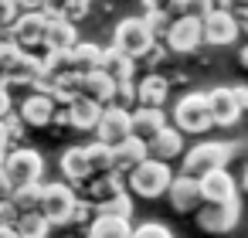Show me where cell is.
Masks as SVG:
<instances>
[{"label": "cell", "instance_id": "1", "mask_svg": "<svg viewBox=\"0 0 248 238\" xmlns=\"http://www.w3.org/2000/svg\"><path fill=\"white\" fill-rule=\"evenodd\" d=\"M238 153L234 143H221V140H211V143H197L194 150L184 153V163H180V174L184 177H204L211 170H224L228 160Z\"/></svg>", "mask_w": 248, "mask_h": 238}, {"label": "cell", "instance_id": "2", "mask_svg": "<svg viewBox=\"0 0 248 238\" xmlns=\"http://www.w3.org/2000/svg\"><path fill=\"white\" fill-rule=\"evenodd\" d=\"M4 177L11 180L14 190H21V187H38V184H45V180H41V177H45V157H41L38 150H31V146H14V150L4 157Z\"/></svg>", "mask_w": 248, "mask_h": 238}, {"label": "cell", "instance_id": "3", "mask_svg": "<svg viewBox=\"0 0 248 238\" xmlns=\"http://www.w3.org/2000/svg\"><path fill=\"white\" fill-rule=\"evenodd\" d=\"M170 184H173V170H170V163H160V160H153V157L143 160V163L126 177V190L136 194V197H146V201L167 194Z\"/></svg>", "mask_w": 248, "mask_h": 238}, {"label": "cell", "instance_id": "4", "mask_svg": "<svg viewBox=\"0 0 248 238\" xmlns=\"http://www.w3.org/2000/svg\"><path fill=\"white\" fill-rule=\"evenodd\" d=\"M153 45H156V38H153V31L146 28L143 17H123V21L116 24V31H112V48L123 51V55L133 58V62L146 58V55L153 51Z\"/></svg>", "mask_w": 248, "mask_h": 238}, {"label": "cell", "instance_id": "5", "mask_svg": "<svg viewBox=\"0 0 248 238\" xmlns=\"http://www.w3.org/2000/svg\"><path fill=\"white\" fill-rule=\"evenodd\" d=\"M214 123H211V109H207V95L204 92H187V95L177 99V106H173V129L201 136Z\"/></svg>", "mask_w": 248, "mask_h": 238}, {"label": "cell", "instance_id": "6", "mask_svg": "<svg viewBox=\"0 0 248 238\" xmlns=\"http://www.w3.org/2000/svg\"><path fill=\"white\" fill-rule=\"evenodd\" d=\"M75 207H78V194H75L72 184H65V180H48L45 184V190H41V214L51 221V228L55 224H72Z\"/></svg>", "mask_w": 248, "mask_h": 238}, {"label": "cell", "instance_id": "7", "mask_svg": "<svg viewBox=\"0 0 248 238\" xmlns=\"http://www.w3.org/2000/svg\"><path fill=\"white\" fill-rule=\"evenodd\" d=\"M45 28H48V21H45L41 11H21V17L7 28V41L17 45V48L28 51V55H41ZM41 58H45V55H41Z\"/></svg>", "mask_w": 248, "mask_h": 238}, {"label": "cell", "instance_id": "8", "mask_svg": "<svg viewBox=\"0 0 248 238\" xmlns=\"http://www.w3.org/2000/svg\"><path fill=\"white\" fill-rule=\"evenodd\" d=\"M129 136H133V112L123 109V106L102 109V119H99V126H95V143L116 150V146H123Z\"/></svg>", "mask_w": 248, "mask_h": 238}, {"label": "cell", "instance_id": "9", "mask_svg": "<svg viewBox=\"0 0 248 238\" xmlns=\"http://www.w3.org/2000/svg\"><path fill=\"white\" fill-rule=\"evenodd\" d=\"M75 194H78V201H82V204L95 207V214H99L106 204H112L116 197H123V194H126V180H123V177H116V174H109V177H89L82 187H75Z\"/></svg>", "mask_w": 248, "mask_h": 238}, {"label": "cell", "instance_id": "10", "mask_svg": "<svg viewBox=\"0 0 248 238\" xmlns=\"http://www.w3.org/2000/svg\"><path fill=\"white\" fill-rule=\"evenodd\" d=\"M163 41H167V51H173V55H190V51H197V48L204 45V21H197V17H180V21L170 24V34H167Z\"/></svg>", "mask_w": 248, "mask_h": 238}, {"label": "cell", "instance_id": "11", "mask_svg": "<svg viewBox=\"0 0 248 238\" xmlns=\"http://www.w3.org/2000/svg\"><path fill=\"white\" fill-rule=\"evenodd\" d=\"M58 109H62V106H58L51 95H45V92H28L14 112L21 116L24 126H34V129H38V126H51L55 116H58Z\"/></svg>", "mask_w": 248, "mask_h": 238}, {"label": "cell", "instance_id": "12", "mask_svg": "<svg viewBox=\"0 0 248 238\" xmlns=\"http://www.w3.org/2000/svg\"><path fill=\"white\" fill-rule=\"evenodd\" d=\"M238 218H241V204H238V201H228V204H204L194 221H197L201 231L224 235V231H231V228L238 224Z\"/></svg>", "mask_w": 248, "mask_h": 238}, {"label": "cell", "instance_id": "13", "mask_svg": "<svg viewBox=\"0 0 248 238\" xmlns=\"http://www.w3.org/2000/svg\"><path fill=\"white\" fill-rule=\"evenodd\" d=\"M238 17L224 7H214L207 17H204V45H214V48H224L238 38Z\"/></svg>", "mask_w": 248, "mask_h": 238}, {"label": "cell", "instance_id": "14", "mask_svg": "<svg viewBox=\"0 0 248 238\" xmlns=\"http://www.w3.org/2000/svg\"><path fill=\"white\" fill-rule=\"evenodd\" d=\"M167 197H170L173 211H180V214H190V211L197 214V211L204 207V194H201V180H197V177L177 174L173 184H170V190H167Z\"/></svg>", "mask_w": 248, "mask_h": 238}, {"label": "cell", "instance_id": "15", "mask_svg": "<svg viewBox=\"0 0 248 238\" xmlns=\"http://www.w3.org/2000/svg\"><path fill=\"white\" fill-rule=\"evenodd\" d=\"M201 194H204V204H228V201H238V184L228 174V167L211 170L201 177Z\"/></svg>", "mask_w": 248, "mask_h": 238}, {"label": "cell", "instance_id": "16", "mask_svg": "<svg viewBox=\"0 0 248 238\" xmlns=\"http://www.w3.org/2000/svg\"><path fill=\"white\" fill-rule=\"evenodd\" d=\"M207 95V109H211V123L221 126V129H231L238 119H241V109L231 95V89H211L204 92Z\"/></svg>", "mask_w": 248, "mask_h": 238}, {"label": "cell", "instance_id": "17", "mask_svg": "<svg viewBox=\"0 0 248 238\" xmlns=\"http://www.w3.org/2000/svg\"><path fill=\"white\" fill-rule=\"evenodd\" d=\"M78 45V28H72L68 21H48L45 28V45H41V55H65Z\"/></svg>", "mask_w": 248, "mask_h": 238}, {"label": "cell", "instance_id": "18", "mask_svg": "<svg viewBox=\"0 0 248 238\" xmlns=\"http://www.w3.org/2000/svg\"><path fill=\"white\" fill-rule=\"evenodd\" d=\"M167 95H170V82L156 72H150L136 82V109H163Z\"/></svg>", "mask_w": 248, "mask_h": 238}, {"label": "cell", "instance_id": "19", "mask_svg": "<svg viewBox=\"0 0 248 238\" xmlns=\"http://www.w3.org/2000/svg\"><path fill=\"white\" fill-rule=\"evenodd\" d=\"M143 160H150V146L143 143V140H136V136H129L123 146H116L112 150V170H116V177H129Z\"/></svg>", "mask_w": 248, "mask_h": 238}, {"label": "cell", "instance_id": "20", "mask_svg": "<svg viewBox=\"0 0 248 238\" xmlns=\"http://www.w3.org/2000/svg\"><path fill=\"white\" fill-rule=\"evenodd\" d=\"M116 89H119V85H116L106 72L82 75V99H89V102H95V106H102V109L116 106Z\"/></svg>", "mask_w": 248, "mask_h": 238}, {"label": "cell", "instance_id": "21", "mask_svg": "<svg viewBox=\"0 0 248 238\" xmlns=\"http://www.w3.org/2000/svg\"><path fill=\"white\" fill-rule=\"evenodd\" d=\"M58 167H62L65 184H72V187H82V184L92 177V167H89V153H85V146H68V150L62 153Z\"/></svg>", "mask_w": 248, "mask_h": 238}, {"label": "cell", "instance_id": "22", "mask_svg": "<svg viewBox=\"0 0 248 238\" xmlns=\"http://www.w3.org/2000/svg\"><path fill=\"white\" fill-rule=\"evenodd\" d=\"M167 126H170V123H167V112H163V109H133V136H136V140L150 143V140H156Z\"/></svg>", "mask_w": 248, "mask_h": 238}, {"label": "cell", "instance_id": "23", "mask_svg": "<svg viewBox=\"0 0 248 238\" xmlns=\"http://www.w3.org/2000/svg\"><path fill=\"white\" fill-rule=\"evenodd\" d=\"M68 109V126L72 129H78V133H95V126H99V119H102V106H95V102H89V99H75L72 106H65Z\"/></svg>", "mask_w": 248, "mask_h": 238}, {"label": "cell", "instance_id": "24", "mask_svg": "<svg viewBox=\"0 0 248 238\" xmlns=\"http://www.w3.org/2000/svg\"><path fill=\"white\" fill-rule=\"evenodd\" d=\"M146 146H150V157H153V160L170 163V160H177V157L184 153V133L173 129V126H167V129H163L156 140H150Z\"/></svg>", "mask_w": 248, "mask_h": 238}, {"label": "cell", "instance_id": "25", "mask_svg": "<svg viewBox=\"0 0 248 238\" xmlns=\"http://www.w3.org/2000/svg\"><path fill=\"white\" fill-rule=\"evenodd\" d=\"M68 58H72V75H92L102 65V48L95 41H78L68 51Z\"/></svg>", "mask_w": 248, "mask_h": 238}, {"label": "cell", "instance_id": "26", "mask_svg": "<svg viewBox=\"0 0 248 238\" xmlns=\"http://www.w3.org/2000/svg\"><path fill=\"white\" fill-rule=\"evenodd\" d=\"M99 72H106L116 85H119V82H133L136 62H133V58H126L123 51H116V48L109 45V48H102V65H99Z\"/></svg>", "mask_w": 248, "mask_h": 238}, {"label": "cell", "instance_id": "27", "mask_svg": "<svg viewBox=\"0 0 248 238\" xmlns=\"http://www.w3.org/2000/svg\"><path fill=\"white\" fill-rule=\"evenodd\" d=\"M129 235H133L129 218H112V214H95V221L85 231V238H129Z\"/></svg>", "mask_w": 248, "mask_h": 238}, {"label": "cell", "instance_id": "28", "mask_svg": "<svg viewBox=\"0 0 248 238\" xmlns=\"http://www.w3.org/2000/svg\"><path fill=\"white\" fill-rule=\"evenodd\" d=\"M14 231H17V238H48V235H51V221H48L41 211L21 214L17 224H14Z\"/></svg>", "mask_w": 248, "mask_h": 238}, {"label": "cell", "instance_id": "29", "mask_svg": "<svg viewBox=\"0 0 248 238\" xmlns=\"http://www.w3.org/2000/svg\"><path fill=\"white\" fill-rule=\"evenodd\" d=\"M89 153V167H92V177H109L116 174L112 170V146H102V143H89L85 146Z\"/></svg>", "mask_w": 248, "mask_h": 238}, {"label": "cell", "instance_id": "30", "mask_svg": "<svg viewBox=\"0 0 248 238\" xmlns=\"http://www.w3.org/2000/svg\"><path fill=\"white\" fill-rule=\"evenodd\" d=\"M41 190H45V184H38V187H21V190H14L11 204L17 207V214H34V211H41Z\"/></svg>", "mask_w": 248, "mask_h": 238}, {"label": "cell", "instance_id": "31", "mask_svg": "<svg viewBox=\"0 0 248 238\" xmlns=\"http://www.w3.org/2000/svg\"><path fill=\"white\" fill-rule=\"evenodd\" d=\"M143 21H146V28L153 31V38H167L170 34V14L163 11V7H153V4H146L143 7Z\"/></svg>", "mask_w": 248, "mask_h": 238}, {"label": "cell", "instance_id": "32", "mask_svg": "<svg viewBox=\"0 0 248 238\" xmlns=\"http://www.w3.org/2000/svg\"><path fill=\"white\" fill-rule=\"evenodd\" d=\"M58 11H62V21H68V24L75 28L78 21L89 17V0H68V4H62Z\"/></svg>", "mask_w": 248, "mask_h": 238}, {"label": "cell", "instance_id": "33", "mask_svg": "<svg viewBox=\"0 0 248 238\" xmlns=\"http://www.w3.org/2000/svg\"><path fill=\"white\" fill-rule=\"evenodd\" d=\"M129 238H173V231L167 224H160V221H143V224L133 228Z\"/></svg>", "mask_w": 248, "mask_h": 238}, {"label": "cell", "instance_id": "34", "mask_svg": "<svg viewBox=\"0 0 248 238\" xmlns=\"http://www.w3.org/2000/svg\"><path fill=\"white\" fill-rule=\"evenodd\" d=\"M21 55H24V51H21L17 45H11V41L0 45V75H4V79L11 75V68L17 65V58H21Z\"/></svg>", "mask_w": 248, "mask_h": 238}, {"label": "cell", "instance_id": "35", "mask_svg": "<svg viewBox=\"0 0 248 238\" xmlns=\"http://www.w3.org/2000/svg\"><path fill=\"white\" fill-rule=\"evenodd\" d=\"M21 17V4H14V0H0V31L7 34V28Z\"/></svg>", "mask_w": 248, "mask_h": 238}, {"label": "cell", "instance_id": "36", "mask_svg": "<svg viewBox=\"0 0 248 238\" xmlns=\"http://www.w3.org/2000/svg\"><path fill=\"white\" fill-rule=\"evenodd\" d=\"M4 129H7V136H11V146H17V140L24 136V129H28V126L21 123V116H17V112H11V116L4 119Z\"/></svg>", "mask_w": 248, "mask_h": 238}, {"label": "cell", "instance_id": "37", "mask_svg": "<svg viewBox=\"0 0 248 238\" xmlns=\"http://www.w3.org/2000/svg\"><path fill=\"white\" fill-rule=\"evenodd\" d=\"M17 207L11 204V201H0V228H14L17 224Z\"/></svg>", "mask_w": 248, "mask_h": 238}, {"label": "cell", "instance_id": "38", "mask_svg": "<svg viewBox=\"0 0 248 238\" xmlns=\"http://www.w3.org/2000/svg\"><path fill=\"white\" fill-rule=\"evenodd\" d=\"M92 221H95V207H89V204L78 201V207H75V214H72V224H85V228H89Z\"/></svg>", "mask_w": 248, "mask_h": 238}, {"label": "cell", "instance_id": "39", "mask_svg": "<svg viewBox=\"0 0 248 238\" xmlns=\"http://www.w3.org/2000/svg\"><path fill=\"white\" fill-rule=\"evenodd\" d=\"M163 58H167V45H160V41H156V45H153V51H150L143 62H146V65H160Z\"/></svg>", "mask_w": 248, "mask_h": 238}, {"label": "cell", "instance_id": "40", "mask_svg": "<svg viewBox=\"0 0 248 238\" xmlns=\"http://www.w3.org/2000/svg\"><path fill=\"white\" fill-rule=\"evenodd\" d=\"M11 112H14V102H11V92L4 89V92H0V123H4Z\"/></svg>", "mask_w": 248, "mask_h": 238}, {"label": "cell", "instance_id": "41", "mask_svg": "<svg viewBox=\"0 0 248 238\" xmlns=\"http://www.w3.org/2000/svg\"><path fill=\"white\" fill-rule=\"evenodd\" d=\"M231 95H234L238 109L245 112V109H248V85H234V89H231Z\"/></svg>", "mask_w": 248, "mask_h": 238}, {"label": "cell", "instance_id": "42", "mask_svg": "<svg viewBox=\"0 0 248 238\" xmlns=\"http://www.w3.org/2000/svg\"><path fill=\"white\" fill-rule=\"evenodd\" d=\"M14 197V187H11V180L4 177V170H0V201H11Z\"/></svg>", "mask_w": 248, "mask_h": 238}, {"label": "cell", "instance_id": "43", "mask_svg": "<svg viewBox=\"0 0 248 238\" xmlns=\"http://www.w3.org/2000/svg\"><path fill=\"white\" fill-rule=\"evenodd\" d=\"M238 28L248 34V7H245V11H241V17H238Z\"/></svg>", "mask_w": 248, "mask_h": 238}, {"label": "cell", "instance_id": "44", "mask_svg": "<svg viewBox=\"0 0 248 238\" xmlns=\"http://www.w3.org/2000/svg\"><path fill=\"white\" fill-rule=\"evenodd\" d=\"M238 62H241V68H248V45L238 51Z\"/></svg>", "mask_w": 248, "mask_h": 238}, {"label": "cell", "instance_id": "45", "mask_svg": "<svg viewBox=\"0 0 248 238\" xmlns=\"http://www.w3.org/2000/svg\"><path fill=\"white\" fill-rule=\"evenodd\" d=\"M0 238H17V231L14 228H0Z\"/></svg>", "mask_w": 248, "mask_h": 238}, {"label": "cell", "instance_id": "46", "mask_svg": "<svg viewBox=\"0 0 248 238\" xmlns=\"http://www.w3.org/2000/svg\"><path fill=\"white\" fill-rule=\"evenodd\" d=\"M241 184H245V190H248V167H245V177H241Z\"/></svg>", "mask_w": 248, "mask_h": 238}, {"label": "cell", "instance_id": "47", "mask_svg": "<svg viewBox=\"0 0 248 238\" xmlns=\"http://www.w3.org/2000/svg\"><path fill=\"white\" fill-rule=\"evenodd\" d=\"M4 89H7V79H4V75H0V92H4Z\"/></svg>", "mask_w": 248, "mask_h": 238}]
</instances>
